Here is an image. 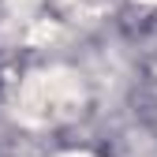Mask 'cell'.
Returning a JSON list of instances; mask_svg holds the SVG:
<instances>
[{"label":"cell","instance_id":"cell-1","mask_svg":"<svg viewBox=\"0 0 157 157\" xmlns=\"http://www.w3.org/2000/svg\"><path fill=\"white\" fill-rule=\"evenodd\" d=\"M82 82L71 71H41L30 75L19 90V116L26 124H56L78 112Z\"/></svg>","mask_w":157,"mask_h":157}]
</instances>
